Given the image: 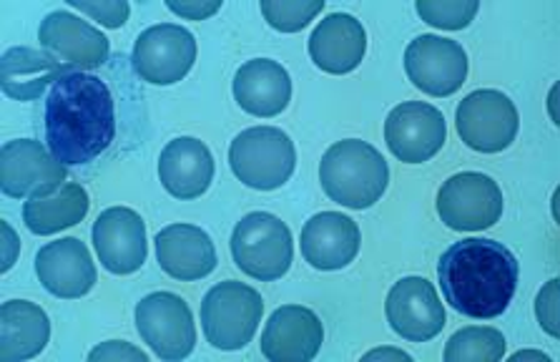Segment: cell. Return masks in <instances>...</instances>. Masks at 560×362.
Returning a JSON list of instances; mask_svg holds the SVG:
<instances>
[{
  "instance_id": "6da1fadb",
  "label": "cell",
  "mask_w": 560,
  "mask_h": 362,
  "mask_svg": "<svg viewBox=\"0 0 560 362\" xmlns=\"http://www.w3.org/2000/svg\"><path fill=\"white\" fill-rule=\"evenodd\" d=\"M116 137V106L106 81L83 71H68L48 91L46 141L63 166H83L98 159Z\"/></svg>"
},
{
  "instance_id": "7a4b0ae2",
  "label": "cell",
  "mask_w": 560,
  "mask_h": 362,
  "mask_svg": "<svg viewBox=\"0 0 560 362\" xmlns=\"http://www.w3.org/2000/svg\"><path fill=\"white\" fill-rule=\"evenodd\" d=\"M517 259L495 240L455 242L438 265L440 288L457 313L472 319H493L511 307L517 290Z\"/></svg>"
},
{
  "instance_id": "3957f363",
  "label": "cell",
  "mask_w": 560,
  "mask_h": 362,
  "mask_svg": "<svg viewBox=\"0 0 560 362\" xmlns=\"http://www.w3.org/2000/svg\"><path fill=\"white\" fill-rule=\"evenodd\" d=\"M322 189L347 209L377 205L389 184V166L375 147L360 139H345L329 147L319 164Z\"/></svg>"
},
{
  "instance_id": "277c9868",
  "label": "cell",
  "mask_w": 560,
  "mask_h": 362,
  "mask_svg": "<svg viewBox=\"0 0 560 362\" xmlns=\"http://www.w3.org/2000/svg\"><path fill=\"white\" fill-rule=\"evenodd\" d=\"M229 164L242 184L259 191H271L290 182L296 166V151L282 129L254 126L232 141Z\"/></svg>"
},
{
  "instance_id": "5b68a950",
  "label": "cell",
  "mask_w": 560,
  "mask_h": 362,
  "mask_svg": "<svg viewBox=\"0 0 560 362\" xmlns=\"http://www.w3.org/2000/svg\"><path fill=\"white\" fill-rule=\"evenodd\" d=\"M265 300L244 282H219L201 302V327L217 350H242L261 323Z\"/></svg>"
},
{
  "instance_id": "8992f818",
  "label": "cell",
  "mask_w": 560,
  "mask_h": 362,
  "mask_svg": "<svg viewBox=\"0 0 560 362\" xmlns=\"http://www.w3.org/2000/svg\"><path fill=\"white\" fill-rule=\"evenodd\" d=\"M292 232L282 219L267 212H252L234 226L232 255L244 275L261 282H275L292 267Z\"/></svg>"
},
{
  "instance_id": "52a82bcc",
  "label": "cell",
  "mask_w": 560,
  "mask_h": 362,
  "mask_svg": "<svg viewBox=\"0 0 560 362\" xmlns=\"http://www.w3.org/2000/svg\"><path fill=\"white\" fill-rule=\"evenodd\" d=\"M136 330L161 360H184L197 345L191 310L174 292H154L136 305Z\"/></svg>"
},
{
  "instance_id": "ba28073f",
  "label": "cell",
  "mask_w": 560,
  "mask_h": 362,
  "mask_svg": "<svg viewBox=\"0 0 560 362\" xmlns=\"http://www.w3.org/2000/svg\"><path fill=\"white\" fill-rule=\"evenodd\" d=\"M457 133L475 151L498 154L508 149L517 137V108L503 91L482 89L472 91L457 106L455 114Z\"/></svg>"
},
{
  "instance_id": "9c48e42d",
  "label": "cell",
  "mask_w": 560,
  "mask_h": 362,
  "mask_svg": "<svg viewBox=\"0 0 560 362\" xmlns=\"http://www.w3.org/2000/svg\"><path fill=\"white\" fill-rule=\"evenodd\" d=\"M197 61V38L176 23L151 25L136 38L131 63L143 81L172 86L191 71Z\"/></svg>"
},
{
  "instance_id": "30bf717a",
  "label": "cell",
  "mask_w": 560,
  "mask_h": 362,
  "mask_svg": "<svg viewBox=\"0 0 560 362\" xmlns=\"http://www.w3.org/2000/svg\"><path fill=\"white\" fill-rule=\"evenodd\" d=\"M438 214L455 232L488 230L503 217V191L486 174H455L440 187Z\"/></svg>"
},
{
  "instance_id": "8fae6325",
  "label": "cell",
  "mask_w": 560,
  "mask_h": 362,
  "mask_svg": "<svg viewBox=\"0 0 560 362\" xmlns=\"http://www.w3.org/2000/svg\"><path fill=\"white\" fill-rule=\"evenodd\" d=\"M405 71L420 91L450 96L468 79V54L457 40L418 36L405 50Z\"/></svg>"
},
{
  "instance_id": "7c38bea8",
  "label": "cell",
  "mask_w": 560,
  "mask_h": 362,
  "mask_svg": "<svg viewBox=\"0 0 560 362\" xmlns=\"http://www.w3.org/2000/svg\"><path fill=\"white\" fill-rule=\"evenodd\" d=\"M385 139L393 154L405 164L430 162L445 147V116L435 106L407 101L395 106L385 121Z\"/></svg>"
},
{
  "instance_id": "4fadbf2b",
  "label": "cell",
  "mask_w": 560,
  "mask_h": 362,
  "mask_svg": "<svg viewBox=\"0 0 560 362\" xmlns=\"http://www.w3.org/2000/svg\"><path fill=\"white\" fill-rule=\"evenodd\" d=\"M38 40L50 58H56L66 69L83 73L101 69L108 61V54H112V46H108L104 33L68 11L48 13L38 28Z\"/></svg>"
},
{
  "instance_id": "5bb4252c",
  "label": "cell",
  "mask_w": 560,
  "mask_h": 362,
  "mask_svg": "<svg viewBox=\"0 0 560 362\" xmlns=\"http://www.w3.org/2000/svg\"><path fill=\"white\" fill-rule=\"evenodd\" d=\"M68 172L33 139H15L0 149V189L5 197H36L66 184Z\"/></svg>"
},
{
  "instance_id": "9a60e30c",
  "label": "cell",
  "mask_w": 560,
  "mask_h": 362,
  "mask_svg": "<svg viewBox=\"0 0 560 362\" xmlns=\"http://www.w3.org/2000/svg\"><path fill=\"white\" fill-rule=\"evenodd\" d=\"M387 323L400 338L428 342L443 332L445 310L425 277H402L387 294Z\"/></svg>"
},
{
  "instance_id": "2e32d148",
  "label": "cell",
  "mask_w": 560,
  "mask_h": 362,
  "mask_svg": "<svg viewBox=\"0 0 560 362\" xmlns=\"http://www.w3.org/2000/svg\"><path fill=\"white\" fill-rule=\"evenodd\" d=\"M93 247L114 275H131L147 262V224L129 207H112L93 224Z\"/></svg>"
},
{
  "instance_id": "e0dca14e",
  "label": "cell",
  "mask_w": 560,
  "mask_h": 362,
  "mask_svg": "<svg viewBox=\"0 0 560 362\" xmlns=\"http://www.w3.org/2000/svg\"><path fill=\"white\" fill-rule=\"evenodd\" d=\"M325 340L322 319L310 307L284 305L275 310L261 332V355L271 362H310Z\"/></svg>"
},
{
  "instance_id": "ac0fdd59",
  "label": "cell",
  "mask_w": 560,
  "mask_h": 362,
  "mask_svg": "<svg viewBox=\"0 0 560 362\" xmlns=\"http://www.w3.org/2000/svg\"><path fill=\"white\" fill-rule=\"evenodd\" d=\"M36 275L50 294L63 300L83 297L96 284V265L86 244L75 237L46 244L36 255Z\"/></svg>"
},
{
  "instance_id": "d6986e66",
  "label": "cell",
  "mask_w": 560,
  "mask_h": 362,
  "mask_svg": "<svg viewBox=\"0 0 560 362\" xmlns=\"http://www.w3.org/2000/svg\"><path fill=\"white\" fill-rule=\"evenodd\" d=\"M159 265L174 280L194 282L214 272L217 249L214 242L201 226L172 224L156 234Z\"/></svg>"
},
{
  "instance_id": "ffe728a7",
  "label": "cell",
  "mask_w": 560,
  "mask_h": 362,
  "mask_svg": "<svg viewBox=\"0 0 560 362\" xmlns=\"http://www.w3.org/2000/svg\"><path fill=\"white\" fill-rule=\"evenodd\" d=\"M360 226L339 212L312 217L302 230V255L314 269H342L360 252Z\"/></svg>"
},
{
  "instance_id": "44dd1931",
  "label": "cell",
  "mask_w": 560,
  "mask_h": 362,
  "mask_svg": "<svg viewBox=\"0 0 560 362\" xmlns=\"http://www.w3.org/2000/svg\"><path fill=\"white\" fill-rule=\"evenodd\" d=\"M159 176L164 189L176 199H197L214 179V156L194 137L168 141L159 156Z\"/></svg>"
},
{
  "instance_id": "7402d4cb",
  "label": "cell",
  "mask_w": 560,
  "mask_h": 362,
  "mask_svg": "<svg viewBox=\"0 0 560 362\" xmlns=\"http://www.w3.org/2000/svg\"><path fill=\"white\" fill-rule=\"evenodd\" d=\"M234 98L247 114L271 119L290 106L292 79L282 63L254 58L234 75Z\"/></svg>"
},
{
  "instance_id": "603a6c76",
  "label": "cell",
  "mask_w": 560,
  "mask_h": 362,
  "mask_svg": "<svg viewBox=\"0 0 560 362\" xmlns=\"http://www.w3.org/2000/svg\"><path fill=\"white\" fill-rule=\"evenodd\" d=\"M368 50V33L350 13H332L319 21L310 36V56L327 73H350L358 69Z\"/></svg>"
},
{
  "instance_id": "cb8c5ba5",
  "label": "cell",
  "mask_w": 560,
  "mask_h": 362,
  "mask_svg": "<svg viewBox=\"0 0 560 362\" xmlns=\"http://www.w3.org/2000/svg\"><path fill=\"white\" fill-rule=\"evenodd\" d=\"M50 323L38 305L11 300L0 307V358L5 362L36 358L48 345Z\"/></svg>"
},
{
  "instance_id": "d4e9b609",
  "label": "cell",
  "mask_w": 560,
  "mask_h": 362,
  "mask_svg": "<svg viewBox=\"0 0 560 362\" xmlns=\"http://www.w3.org/2000/svg\"><path fill=\"white\" fill-rule=\"evenodd\" d=\"M89 191L81 184L66 182L54 191L28 197L23 205V222L33 234H56L68 226H75L89 214Z\"/></svg>"
},
{
  "instance_id": "484cf974",
  "label": "cell",
  "mask_w": 560,
  "mask_h": 362,
  "mask_svg": "<svg viewBox=\"0 0 560 362\" xmlns=\"http://www.w3.org/2000/svg\"><path fill=\"white\" fill-rule=\"evenodd\" d=\"M66 69L46 54H38L33 48H11L3 54L0 61V83H3L5 96L15 101L38 98L48 86L66 75Z\"/></svg>"
},
{
  "instance_id": "4316f807",
  "label": "cell",
  "mask_w": 560,
  "mask_h": 362,
  "mask_svg": "<svg viewBox=\"0 0 560 362\" xmlns=\"http://www.w3.org/2000/svg\"><path fill=\"white\" fill-rule=\"evenodd\" d=\"M505 355L503 332L493 327H465L447 340V362H495Z\"/></svg>"
},
{
  "instance_id": "83f0119b",
  "label": "cell",
  "mask_w": 560,
  "mask_h": 362,
  "mask_svg": "<svg viewBox=\"0 0 560 362\" xmlns=\"http://www.w3.org/2000/svg\"><path fill=\"white\" fill-rule=\"evenodd\" d=\"M322 8H325V0H261V13L267 23L282 33L302 31L310 21L317 19Z\"/></svg>"
},
{
  "instance_id": "f1b7e54d",
  "label": "cell",
  "mask_w": 560,
  "mask_h": 362,
  "mask_svg": "<svg viewBox=\"0 0 560 362\" xmlns=\"http://www.w3.org/2000/svg\"><path fill=\"white\" fill-rule=\"evenodd\" d=\"M478 8L480 5L475 0H443V3H438V0H418L420 19L447 31L468 28Z\"/></svg>"
},
{
  "instance_id": "f546056e",
  "label": "cell",
  "mask_w": 560,
  "mask_h": 362,
  "mask_svg": "<svg viewBox=\"0 0 560 362\" xmlns=\"http://www.w3.org/2000/svg\"><path fill=\"white\" fill-rule=\"evenodd\" d=\"M73 8H79L81 13L91 15L93 21L104 23L106 28H121L129 21L131 8L126 0H114V3H83V0H73Z\"/></svg>"
},
{
  "instance_id": "4dcf8cb0",
  "label": "cell",
  "mask_w": 560,
  "mask_h": 362,
  "mask_svg": "<svg viewBox=\"0 0 560 362\" xmlns=\"http://www.w3.org/2000/svg\"><path fill=\"white\" fill-rule=\"evenodd\" d=\"M536 313L540 319V327L556 338L558 335V280H550L546 288L540 290Z\"/></svg>"
},
{
  "instance_id": "1f68e13d",
  "label": "cell",
  "mask_w": 560,
  "mask_h": 362,
  "mask_svg": "<svg viewBox=\"0 0 560 362\" xmlns=\"http://www.w3.org/2000/svg\"><path fill=\"white\" fill-rule=\"evenodd\" d=\"M93 362L98 360H136V362H147V355H143L141 350L131 348L129 342H106V345H98L96 350H91L89 355Z\"/></svg>"
},
{
  "instance_id": "d6a6232c",
  "label": "cell",
  "mask_w": 560,
  "mask_h": 362,
  "mask_svg": "<svg viewBox=\"0 0 560 362\" xmlns=\"http://www.w3.org/2000/svg\"><path fill=\"white\" fill-rule=\"evenodd\" d=\"M166 5H168V11L179 13L189 21H203L222 8V3H174V0H168Z\"/></svg>"
},
{
  "instance_id": "836d02e7",
  "label": "cell",
  "mask_w": 560,
  "mask_h": 362,
  "mask_svg": "<svg viewBox=\"0 0 560 362\" xmlns=\"http://www.w3.org/2000/svg\"><path fill=\"white\" fill-rule=\"evenodd\" d=\"M368 358H397V360H410V355H405V352H395V350H375V352H370Z\"/></svg>"
}]
</instances>
